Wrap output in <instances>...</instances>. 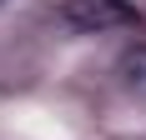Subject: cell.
Returning a JSON list of instances; mask_svg holds the SVG:
<instances>
[{"mask_svg": "<svg viewBox=\"0 0 146 140\" xmlns=\"http://www.w3.org/2000/svg\"><path fill=\"white\" fill-rule=\"evenodd\" d=\"M56 15H60V25H71L76 35H106V30L131 25L136 5H126V0H66Z\"/></svg>", "mask_w": 146, "mask_h": 140, "instance_id": "6da1fadb", "label": "cell"}, {"mask_svg": "<svg viewBox=\"0 0 146 140\" xmlns=\"http://www.w3.org/2000/svg\"><path fill=\"white\" fill-rule=\"evenodd\" d=\"M116 80H121V90L146 95V45H131L116 55Z\"/></svg>", "mask_w": 146, "mask_h": 140, "instance_id": "7a4b0ae2", "label": "cell"}]
</instances>
